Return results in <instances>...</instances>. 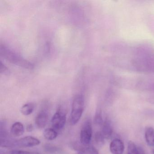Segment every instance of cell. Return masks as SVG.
Returning <instances> with one entry per match:
<instances>
[{"mask_svg": "<svg viewBox=\"0 0 154 154\" xmlns=\"http://www.w3.org/2000/svg\"><path fill=\"white\" fill-rule=\"evenodd\" d=\"M1 146L7 148L31 147L38 146L40 141L32 136H27L18 140L1 139Z\"/></svg>", "mask_w": 154, "mask_h": 154, "instance_id": "obj_1", "label": "cell"}, {"mask_svg": "<svg viewBox=\"0 0 154 154\" xmlns=\"http://www.w3.org/2000/svg\"><path fill=\"white\" fill-rule=\"evenodd\" d=\"M11 154H41L35 151H25V150H13L11 151Z\"/></svg>", "mask_w": 154, "mask_h": 154, "instance_id": "obj_18", "label": "cell"}, {"mask_svg": "<svg viewBox=\"0 0 154 154\" xmlns=\"http://www.w3.org/2000/svg\"><path fill=\"white\" fill-rule=\"evenodd\" d=\"M58 136L57 131L53 128H47L44 131V136L46 139L53 140L55 139Z\"/></svg>", "mask_w": 154, "mask_h": 154, "instance_id": "obj_12", "label": "cell"}, {"mask_svg": "<svg viewBox=\"0 0 154 154\" xmlns=\"http://www.w3.org/2000/svg\"><path fill=\"white\" fill-rule=\"evenodd\" d=\"M43 148L46 153L49 154H63L64 152L61 147L54 144H46Z\"/></svg>", "mask_w": 154, "mask_h": 154, "instance_id": "obj_9", "label": "cell"}, {"mask_svg": "<svg viewBox=\"0 0 154 154\" xmlns=\"http://www.w3.org/2000/svg\"><path fill=\"white\" fill-rule=\"evenodd\" d=\"M25 131L24 125L20 122H16L12 125L11 129V134L14 137H20L23 135Z\"/></svg>", "mask_w": 154, "mask_h": 154, "instance_id": "obj_10", "label": "cell"}, {"mask_svg": "<svg viewBox=\"0 0 154 154\" xmlns=\"http://www.w3.org/2000/svg\"><path fill=\"white\" fill-rule=\"evenodd\" d=\"M35 105L32 103L24 104L21 109V112L23 115L28 116L30 115L34 111Z\"/></svg>", "mask_w": 154, "mask_h": 154, "instance_id": "obj_13", "label": "cell"}, {"mask_svg": "<svg viewBox=\"0 0 154 154\" xmlns=\"http://www.w3.org/2000/svg\"><path fill=\"white\" fill-rule=\"evenodd\" d=\"M48 119V112L46 109H41L38 113L35 120L37 127L38 128H44L46 126Z\"/></svg>", "mask_w": 154, "mask_h": 154, "instance_id": "obj_6", "label": "cell"}, {"mask_svg": "<svg viewBox=\"0 0 154 154\" xmlns=\"http://www.w3.org/2000/svg\"><path fill=\"white\" fill-rule=\"evenodd\" d=\"M112 131H113L111 122L109 119H106L103 124L101 131L105 139H109L112 135Z\"/></svg>", "mask_w": 154, "mask_h": 154, "instance_id": "obj_8", "label": "cell"}, {"mask_svg": "<svg viewBox=\"0 0 154 154\" xmlns=\"http://www.w3.org/2000/svg\"><path fill=\"white\" fill-rule=\"evenodd\" d=\"M94 123L95 125L100 126L103 124V119L102 112L101 109H99L96 111L94 118Z\"/></svg>", "mask_w": 154, "mask_h": 154, "instance_id": "obj_14", "label": "cell"}, {"mask_svg": "<svg viewBox=\"0 0 154 154\" xmlns=\"http://www.w3.org/2000/svg\"><path fill=\"white\" fill-rule=\"evenodd\" d=\"M1 54L11 63L27 68H31L32 64L16 54L5 45H1Z\"/></svg>", "mask_w": 154, "mask_h": 154, "instance_id": "obj_2", "label": "cell"}, {"mask_svg": "<svg viewBox=\"0 0 154 154\" xmlns=\"http://www.w3.org/2000/svg\"><path fill=\"white\" fill-rule=\"evenodd\" d=\"M145 139L149 146L154 147V129L151 127H147L145 130Z\"/></svg>", "mask_w": 154, "mask_h": 154, "instance_id": "obj_11", "label": "cell"}, {"mask_svg": "<svg viewBox=\"0 0 154 154\" xmlns=\"http://www.w3.org/2000/svg\"><path fill=\"white\" fill-rule=\"evenodd\" d=\"M33 126H32V124H29L27 125L26 127V130L28 132H31L33 131Z\"/></svg>", "mask_w": 154, "mask_h": 154, "instance_id": "obj_20", "label": "cell"}, {"mask_svg": "<svg viewBox=\"0 0 154 154\" xmlns=\"http://www.w3.org/2000/svg\"><path fill=\"white\" fill-rule=\"evenodd\" d=\"M7 124L5 121H1L0 127V135L1 139L7 138L8 132L7 129Z\"/></svg>", "mask_w": 154, "mask_h": 154, "instance_id": "obj_15", "label": "cell"}, {"mask_svg": "<svg viewBox=\"0 0 154 154\" xmlns=\"http://www.w3.org/2000/svg\"><path fill=\"white\" fill-rule=\"evenodd\" d=\"M110 150L112 154H122L124 150L123 142L119 139H115L110 144Z\"/></svg>", "mask_w": 154, "mask_h": 154, "instance_id": "obj_7", "label": "cell"}, {"mask_svg": "<svg viewBox=\"0 0 154 154\" xmlns=\"http://www.w3.org/2000/svg\"><path fill=\"white\" fill-rule=\"evenodd\" d=\"M84 108V99L81 95H77L74 98L70 115V122L72 125L78 123L82 115Z\"/></svg>", "mask_w": 154, "mask_h": 154, "instance_id": "obj_3", "label": "cell"}, {"mask_svg": "<svg viewBox=\"0 0 154 154\" xmlns=\"http://www.w3.org/2000/svg\"><path fill=\"white\" fill-rule=\"evenodd\" d=\"M66 120V113L61 109H58L51 120V124L53 128L56 131L63 129L65 126Z\"/></svg>", "mask_w": 154, "mask_h": 154, "instance_id": "obj_5", "label": "cell"}, {"mask_svg": "<svg viewBox=\"0 0 154 154\" xmlns=\"http://www.w3.org/2000/svg\"><path fill=\"white\" fill-rule=\"evenodd\" d=\"M104 137L101 131H97L94 135V140L97 145L102 146L104 143Z\"/></svg>", "mask_w": 154, "mask_h": 154, "instance_id": "obj_16", "label": "cell"}, {"mask_svg": "<svg viewBox=\"0 0 154 154\" xmlns=\"http://www.w3.org/2000/svg\"><path fill=\"white\" fill-rule=\"evenodd\" d=\"M137 154H145V151L141 147H137Z\"/></svg>", "mask_w": 154, "mask_h": 154, "instance_id": "obj_19", "label": "cell"}, {"mask_svg": "<svg viewBox=\"0 0 154 154\" xmlns=\"http://www.w3.org/2000/svg\"><path fill=\"white\" fill-rule=\"evenodd\" d=\"M128 154H137V147L132 141L129 142L128 148Z\"/></svg>", "mask_w": 154, "mask_h": 154, "instance_id": "obj_17", "label": "cell"}, {"mask_svg": "<svg viewBox=\"0 0 154 154\" xmlns=\"http://www.w3.org/2000/svg\"><path fill=\"white\" fill-rule=\"evenodd\" d=\"M81 154V153H79V154Z\"/></svg>", "mask_w": 154, "mask_h": 154, "instance_id": "obj_22", "label": "cell"}, {"mask_svg": "<svg viewBox=\"0 0 154 154\" xmlns=\"http://www.w3.org/2000/svg\"><path fill=\"white\" fill-rule=\"evenodd\" d=\"M153 154H154V150H153Z\"/></svg>", "mask_w": 154, "mask_h": 154, "instance_id": "obj_21", "label": "cell"}, {"mask_svg": "<svg viewBox=\"0 0 154 154\" xmlns=\"http://www.w3.org/2000/svg\"><path fill=\"white\" fill-rule=\"evenodd\" d=\"M93 130L91 122L86 120L82 126L80 132V142L85 145H90L92 137Z\"/></svg>", "mask_w": 154, "mask_h": 154, "instance_id": "obj_4", "label": "cell"}]
</instances>
